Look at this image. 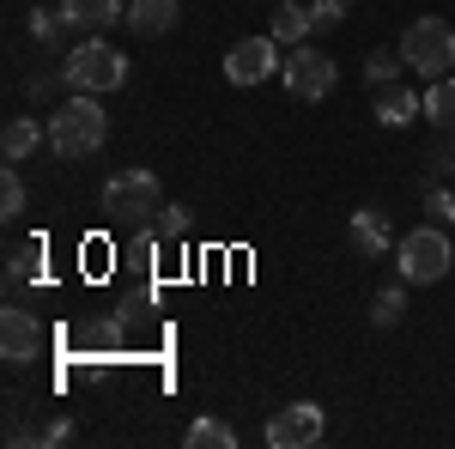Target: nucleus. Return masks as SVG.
<instances>
[{
  "instance_id": "412c9836",
  "label": "nucleus",
  "mask_w": 455,
  "mask_h": 449,
  "mask_svg": "<svg viewBox=\"0 0 455 449\" xmlns=\"http://www.w3.org/2000/svg\"><path fill=\"white\" fill-rule=\"evenodd\" d=\"M188 449H237V431L225 419H195L188 425Z\"/></svg>"
},
{
  "instance_id": "cd10ccee",
  "label": "nucleus",
  "mask_w": 455,
  "mask_h": 449,
  "mask_svg": "<svg viewBox=\"0 0 455 449\" xmlns=\"http://www.w3.org/2000/svg\"><path fill=\"white\" fill-rule=\"evenodd\" d=\"M68 437H73V425H68L61 413H55L49 425H43V444H68Z\"/></svg>"
},
{
  "instance_id": "f03ea898",
  "label": "nucleus",
  "mask_w": 455,
  "mask_h": 449,
  "mask_svg": "<svg viewBox=\"0 0 455 449\" xmlns=\"http://www.w3.org/2000/svg\"><path fill=\"white\" fill-rule=\"evenodd\" d=\"M61 73H68V92L104 98V92H122V85H128V55H122L116 43H104V36H85V43L68 49Z\"/></svg>"
},
{
  "instance_id": "393cba45",
  "label": "nucleus",
  "mask_w": 455,
  "mask_h": 449,
  "mask_svg": "<svg viewBox=\"0 0 455 449\" xmlns=\"http://www.w3.org/2000/svg\"><path fill=\"white\" fill-rule=\"evenodd\" d=\"M25 212V176L6 164V176H0V219H19Z\"/></svg>"
},
{
  "instance_id": "39448f33",
  "label": "nucleus",
  "mask_w": 455,
  "mask_h": 449,
  "mask_svg": "<svg viewBox=\"0 0 455 449\" xmlns=\"http://www.w3.org/2000/svg\"><path fill=\"white\" fill-rule=\"evenodd\" d=\"M158 207H164V188H158V176L140 171V164H134V171H116L104 182V212L116 225H152Z\"/></svg>"
},
{
  "instance_id": "aec40b11",
  "label": "nucleus",
  "mask_w": 455,
  "mask_h": 449,
  "mask_svg": "<svg viewBox=\"0 0 455 449\" xmlns=\"http://www.w3.org/2000/svg\"><path fill=\"white\" fill-rule=\"evenodd\" d=\"M401 316H407V279H401V285H383V292L371 298V322H377V328H395Z\"/></svg>"
},
{
  "instance_id": "dca6fc26",
  "label": "nucleus",
  "mask_w": 455,
  "mask_h": 449,
  "mask_svg": "<svg viewBox=\"0 0 455 449\" xmlns=\"http://www.w3.org/2000/svg\"><path fill=\"white\" fill-rule=\"evenodd\" d=\"M425 122H431L437 134H443V128L455 134V73H443V79L425 85Z\"/></svg>"
},
{
  "instance_id": "ddd939ff",
  "label": "nucleus",
  "mask_w": 455,
  "mask_h": 449,
  "mask_svg": "<svg viewBox=\"0 0 455 449\" xmlns=\"http://www.w3.org/2000/svg\"><path fill=\"white\" fill-rule=\"evenodd\" d=\"M310 31H315L310 0H280V6H274V19H267V36H274V43H285V49H298Z\"/></svg>"
},
{
  "instance_id": "a878e982",
  "label": "nucleus",
  "mask_w": 455,
  "mask_h": 449,
  "mask_svg": "<svg viewBox=\"0 0 455 449\" xmlns=\"http://www.w3.org/2000/svg\"><path fill=\"white\" fill-rule=\"evenodd\" d=\"M61 85H68V73H31V79H25V92H31V104H49V98H55Z\"/></svg>"
},
{
  "instance_id": "7ed1b4c3",
  "label": "nucleus",
  "mask_w": 455,
  "mask_h": 449,
  "mask_svg": "<svg viewBox=\"0 0 455 449\" xmlns=\"http://www.w3.org/2000/svg\"><path fill=\"white\" fill-rule=\"evenodd\" d=\"M395 268H401V279H407V285H437V279L455 268V243H450V231L425 219L419 231L395 237Z\"/></svg>"
},
{
  "instance_id": "6ab92c4d",
  "label": "nucleus",
  "mask_w": 455,
  "mask_h": 449,
  "mask_svg": "<svg viewBox=\"0 0 455 449\" xmlns=\"http://www.w3.org/2000/svg\"><path fill=\"white\" fill-rule=\"evenodd\" d=\"M36 268H43V243H12V249H6V285L36 279Z\"/></svg>"
},
{
  "instance_id": "f3484780",
  "label": "nucleus",
  "mask_w": 455,
  "mask_h": 449,
  "mask_svg": "<svg viewBox=\"0 0 455 449\" xmlns=\"http://www.w3.org/2000/svg\"><path fill=\"white\" fill-rule=\"evenodd\" d=\"M73 31H79V25H73V12H68V6H31V36H36V43L61 49V43H68Z\"/></svg>"
},
{
  "instance_id": "9b49d317",
  "label": "nucleus",
  "mask_w": 455,
  "mask_h": 449,
  "mask_svg": "<svg viewBox=\"0 0 455 449\" xmlns=\"http://www.w3.org/2000/svg\"><path fill=\"white\" fill-rule=\"evenodd\" d=\"M347 237H352V249H358L364 261H377L383 249H395V231H388V212L383 207H358V212H352V225H347Z\"/></svg>"
},
{
  "instance_id": "423d86ee",
  "label": "nucleus",
  "mask_w": 455,
  "mask_h": 449,
  "mask_svg": "<svg viewBox=\"0 0 455 449\" xmlns=\"http://www.w3.org/2000/svg\"><path fill=\"white\" fill-rule=\"evenodd\" d=\"M328 437V407L315 401H285L280 413L267 419V444L274 449H315Z\"/></svg>"
},
{
  "instance_id": "bb28decb",
  "label": "nucleus",
  "mask_w": 455,
  "mask_h": 449,
  "mask_svg": "<svg viewBox=\"0 0 455 449\" xmlns=\"http://www.w3.org/2000/svg\"><path fill=\"white\" fill-rule=\"evenodd\" d=\"M310 12H315V31H328V25H340L352 12V0H310Z\"/></svg>"
},
{
  "instance_id": "0eeeda50",
  "label": "nucleus",
  "mask_w": 455,
  "mask_h": 449,
  "mask_svg": "<svg viewBox=\"0 0 455 449\" xmlns=\"http://www.w3.org/2000/svg\"><path fill=\"white\" fill-rule=\"evenodd\" d=\"M285 85H291V98H304V104H315V98H328L334 92V79H340V68L322 55V49H310V43H298L291 55H285Z\"/></svg>"
},
{
  "instance_id": "9d476101",
  "label": "nucleus",
  "mask_w": 455,
  "mask_h": 449,
  "mask_svg": "<svg viewBox=\"0 0 455 449\" xmlns=\"http://www.w3.org/2000/svg\"><path fill=\"white\" fill-rule=\"evenodd\" d=\"M371 98H377V128H388V134L413 128V122L425 116V98L413 92V85H401V79H395V85H377Z\"/></svg>"
},
{
  "instance_id": "4be33fe9",
  "label": "nucleus",
  "mask_w": 455,
  "mask_h": 449,
  "mask_svg": "<svg viewBox=\"0 0 455 449\" xmlns=\"http://www.w3.org/2000/svg\"><path fill=\"white\" fill-rule=\"evenodd\" d=\"M450 176H455V134L443 128V140L425 152V182H450Z\"/></svg>"
},
{
  "instance_id": "4468645a",
  "label": "nucleus",
  "mask_w": 455,
  "mask_h": 449,
  "mask_svg": "<svg viewBox=\"0 0 455 449\" xmlns=\"http://www.w3.org/2000/svg\"><path fill=\"white\" fill-rule=\"evenodd\" d=\"M176 19H182V0H134V6H128L134 36H171Z\"/></svg>"
},
{
  "instance_id": "b1692460",
  "label": "nucleus",
  "mask_w": 455,
  "mask_h": 449,
  "mask_svg": "<svg viewBox=\"0 0 455 449\" xmlns=\"http://www.w3.org/2000/svg\"><path fill=\"white\" fill-rule=\"evenodd\" d=\"M152 231H158V243L188 237V207H182V201H164V207H158V219H152Z\"/></svg>"
},
{
  "instance_id": "1a4fd4ad",
  "label": "nucleus",
  "mask_w": 455,
  "mask_h": 449,
  "mask_svg": "<svg viewBox=\"0 0 455 449\" xmlns=\"http://www.w3.org/2000/svg\"><path fill=\"white\" fill-rule=\"evenodd\" d=\"M36 352H43V328H36L31 310H0V358L6 365H31Z\"/></svg>"
},
{
  "instance_id": "a211bd4d",
  "label": "nucleus",
  "mask_w": 455,
  "mask_h": 449,
  "mask_svg": "<svg viewBox=\"0 0 455 449\" xmlns=\"http://www.w3.org/2000/svg\"><path fill=\"white\" fill-rule=\"evenodd\" d=\"M401 73H407L401 49H371V55H364V85H371V92H377V85H395Z\"/></svg>"
},
{
  "instance_id": "6e6552de",
  "label": "nucleus",
  "mask_w": 455,
  "mask_h": 449,
  "mask_svg": "<svg viewBox=\"0 0 455 449\" xmlns=\"http://www.w3.org/2000/svg\"><path fill=\"white\" fill-rule=\"evenodd\" d=\"M285 61H280V43L274 36H243V43H231V55H225V79L231 85H261V79H274Z\"/></svg>"
},
{
  "instance_id": "5701e85b",
  "label": "nucleus",
  "mask_w": 455,
  "mask_h": 449,
  "mask_svg": "<svg viewBox=\"0 0 455 449\" xmlns=\"http://www.w3.org/2000/svg\"><path fill=\"white\" fill-rule=\"evenodd\" d=\"M425 219L450 231V225H455V188H443V182H425Z\"/></svg>"
},
{
  "instance_id": "2eb2a0df",
  "label": "nucleus",
  "mask_w": 455,
  "mask_h": 449,
  "mask_svg": "<svg viewBox=\"0 0 455 449\" xmlns=\"http://www.w3.org/2000/svg\"><path fill=\"white\" fill-rule=\"evenodd\" d=\"M73 12L79 31H109V25H128V6L122 0H61Z\"/></svg>"
},
{
  "instance_id": "20e7f679",
  "label": "nucleus",
  "mask_w": 455,
  "mask_h": 449,
  "mask_svg": "<svg viewBox=\"0 0 455 449\" xmlns=\"http://www.w3.org/2000/svg\"><path fill=\"white\" fill-rule=\"evenodd\" d=\"M401 61L413 73H425V79H443V73L455 68V25L450 19H437V12H425V19H413L407 31H401Z\"/></svg>"
},
{
  "instance_id": "f257e3e1",
  "label": "nucleus",
  "mask_w": 455,
  "mask_h": 449,
  "mask_svg": "<svg viewBox=\"0 0 455 449\" xmlns=\"http://www.w3.org/2000/svg\"><path fill=\"white\" fill-rule=\"evenodd\" d=\"M109 140V109L92 92H73L68 104L49 116V152L55 158H92Z\"/></svg>"
},
{
  "instance_id": "f8f14e48",
  "label": "nucleus",
  "mask_w": 455,
  "mask_h": 449,
  "mask_svg": "<svg viewBox=\"0 0 455 449\" xmlns=\"http://www.w3.org/2000/svg\"><path fill=\"white\" fill-rule=\"evenodd\" d=\"M36 146H49V122H36V116H12L6 134H0V158H6V164H25Z\"/></svg>"
}]
</instances>
